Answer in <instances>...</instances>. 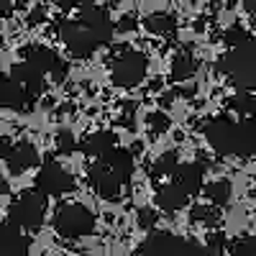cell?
Listing matches in <instances>:
<instances>
[{"mask_svg":"<svg viewBox=\"0 0 256 256\" xmlns=\"http://www.w3.org/2000/svg\"><path fill=\"white\" fill-rule=\"evenodd\" d=\"M102 162L108 164L123 182L131 180V174H134V154L128 152V148H118L116 146L113 152H108V154L102 156Z\"/></svg>","mask_w":256,"mask_h":256,"instance_id":"19","label":"cell"},{"mask_svg":"<svg viewBox=\"0 0 256 256\" xmlns=\"http://www.w3.org/2000/svg\"><path fill=\"white\" fill-rule=\"evenodd\" d=\"M254 41H256V36H254Z\"/></svg>","mask_w":256,"mask_h":256,"instance_id":"40","label":"cell"},{"mask_svg":"<svg viewBox=\"0 0 256 256\" xmlns=\"http://www.w3.org/2000/svg\"><path fill=\"white\" fill-rule=\"evenodd\" d=\"M88 182H90V187L98 192L102 200H118L120 192H123V187H126V182H123L102 159H100L95 166L88 169Z\"/></svg>","mask_w":256,"mask_h":256,"instance_id":"9","label":"cell"},{"mask_svg":"<svg viewBox=\"0 0 256 256\" xmlns=\"http://www.w3.org/2000/svg\"><path fill=\"white\" fill-rule=\"evenodd\" d=\"M256 154V118H244L236 123V141H233V156H254Z\"/></svg>","mask_w":256,"mask_h":256,"instance_id":"16","label":"cell"},{"mask_svg":"<svg viewBox=\"0 0 256 256\" xmlns=\"http://www.w3.org/2000/svg\"><path fill=\"white\" fill-rule=\"evenodd\" d=\"M195 70H198L195 56H192L190 52H180L172 59V70H169V74H172L174 82H184V80H190L192 74H195Z\"/></svg>","mask_w":256,"mask_h":256,"instance_id":"21","label":"cell"},{"mask_svg":"<svg viewBox=\"0 0 256 256\" xmlns=\"http://www.w3.org/2000/svg\"><path fill=\"white\" fill-rule=\"evenodd\" d=\"M230 256H256V238L254 236H238L228 244Z\"/></svg>","mask_w":256,"mask_h":256,"instance_id":"26","label":"cell"},{"mask_svg":"<svg viewBox=\"0 0 256 256\" xmlns=\"http://www.w3.org/2000/svg\"><path fill=\"white\" fill-rule=\"evenodd\" d=\"M146 126H148V131L152 134H164L169 126H172V120H169V116L164 110H152L146 116Z\"/></svg>","mask_w":256,"mask_h":256,"instance_id":"29","label":"cell"},{"mask_svg":"<svg viewBox=\"0 0 256 256\" xmlns=\"http://www.w3.org/2000/svg\"><path fill=\"white\" fill-rule=\"evenodd\" d=\"M251 36H248V31L244 28V26H230L226 34H223V41L230 46V49H236V46H241V44H246Z\"/></svg>","mask_w":256,"mask_h":256,"instance_id":"31","label":"cell"},{"mask_svg":"<svg viewBox=\"0 0 256 256\" xmlns=\"http://www.w3.org/2000/svg\"><path fill=\"white\" fill-rule=\"evenodd\" d=\"M169 256H208L205 246H200L198 241H190V238H180L174 251L169 254Z\"/></svg>","mask_w":256,"mask_h":256,"instance_id":"28","label":"cell"},{"mask_svg":"<svg viewBox=\"0 0 256 256\" xmlns=\"http://www.w3.org/2000/svg\"><path fill=\"white\" fill-rule=\"evenodd\" d=\"M138 26V20H136V16L134 13H126L118 24H116V31H120V34H128V31H134Z\"/></svg>","mask_w":256,"mask_h":256,"instance_id":"33","label":"cell"},{"mask_svg":"<svg viewBox=\"0 0 256 256\" xmlns=\"http://www.w3.org/2000/svg\"><path fill=\"white\" fill-rule=\"evenodd\" d=\"M180 236H174V233L169 230H148V236L141 241L138 246V256H169L174 251Z\"/></svg>","mask_w":256,"mask_h":256,"instance_id":"13","label":"cell"},{"mask_svg":"<svg viewBox=\"0 0 256 256\" xmlns=\"http://www.w3.org/2000/svg\"><path fill=\"white\" fill-rule=\"evenodd\" d=\"M226 248H228L226 233H220V230H210V233H208V244H205L208 256H223Z\"/></svg>","mask_w":256,"mask_h":256,"instance_id":"27","label":"cell"},{"mask_svg":"<svg viewBox=\"0 0 256 256\" xmlns=\"http://www.w3.org/2000/svg\"><path fill=\"white\" fill-rule=\"evenodd\" d=\"M228 108L244 118H256V92H236L228 98Z\"/></svg>","mask_w":256,"mask_h":256,"instance_id":"23","label":"cell"},{"mask_svg":"<svg viewBox=\"0 0 256 256\" xmlns=\"http://www.w3.org/2000/svg\"><path fill=\"white\" fill-rule=\"evenodd\" d=\"M80 148H82L84 156L102 159L108 152H113V148H116V134H113V131H95V134H90V136L82 138Z\"/></svg>","mask_w":256,"mask_h":256,"instance_id":"17","label":"cell"},{"mask_svg":"<svg viewBox=\"0 0 256 256\" xmlns=\"http://www.w3.org/2000/svg\"><path fill=\"white\" fill-rule=\"evenodd\" d=\"M10 10H13V3H10V0H0V18L8 16Z\"/></svg>","mask_w":256,"mask_h":256,"instance_id":"35","label":"cell"},{"mask_svg":"<svg viewBox=\"0 0 256 256\" xmlns=\"http://www.w3.org/2000/svg\"><path fill=\"white\" fill-rule=\"evenodd\" d=\"M144 28L148 34H154V36H166V34H172L177 28V20L166 10H154V13H148L144 18Z\"/></svg>","mask_w":256,"mask_h":256,"instance_id":"20","label":"cell"},{"mask_svg":"<svg viewBox=\"0 0 256 256\" xmlns=\"http://www.w3.org/2000/svg\"><path fill=\"white\" fill-rule=\"evenodd\" d=\"M6 164H8L10 174H24V172H28V169H34L38 164V148L28 141L13 144L8 156H6Z\"/></svg>","mask_w":256,"mask_h":256,"instance_id":"12","label":"cell"},{"mask_svg":"<svg viewBox=\"0 0 256 256\" xmlns=\"http://www.w3.org/2000/svg\"><path fill=\"white\" fill-rule=\"evenodd\" d=\"M20 56H24V62H28L31 67H36L41 74H49L54 82H64L67 74H70V64L64 62L54 49H49L44 44L26 46L24 52H20Z\"/></svg>","mask_w":256,"mask_h":256,"instance_id":"6","label":"cell"},{"mask_svg":"<svg viewBox=\"0 0 256 256\" xmlns=\"http://www.w3.org/2000/svg\"><path fill=\"white\" fill-rule=\"evenodd\" d=\"M6 192H8V182L3 180V174H0V195H6Z\"/></svg>","mask_w":256,"mask_h":256,"instance_id":"37","label":"cell"},{"mask_svg":"<svg viewBox=\"0 0 256 256\" xmlns=\"http://www.w3.org/2000/svg\"><path fill=\"white\" fill-rule=\"evenodd\" d=\"M244 8H246V13H248V16H254V20H256V0H246Z\"/></svg>","mask_w":256,"mask_h":256,"instance_id":"36","label":"cell"},{"mask_svg":"<svg viewBox=\"0 0 256 256\" xmlns=\"http://www.w3.org/2000/svg\"><path fill=\"white\" fill-rule=\"evenodd\" d=\"M10 3H13V8H18V6H26L28 0H10Z\"/></svg>","mask_w":256,"mask_h":256,"instance_id":"38","label":"cell"},{"mask_svg":"<svg viewBox=\"0 0 256 256\" xmlns=\"http://www.w3.org/2000/svg\"><path fill=\"white\" fill-rule=\"evenodd\" d=\"M190 220L205 228H216L220 223V210L216 205H195L190 212Z\"/></svg>","mask_w":256,"mask_h":256,"instance_id":"24","label":"cell"},{"mask_svg":"<svg viewBox=\"0 0 256 256\" xmlns=\"http://www.w3.org/2000/svg\"><path fill=\"white\" fill-rule=\"evenodd\" d=\"M202 190H205V198L210 200V205H216V208L228 205V200H230V195H233V187H230L228 180H212V182L205 184Z\"/></svg>","mask_w":256,"mask_h":256,"instance_id":"22","label":"cell"},{"mask_svg":"<svg viewBox=\"0 0 256 256\" xmlns=\"http://www.w3.org/2000/svg\"><path fill=\"white\" fill-rule=\"evenodd\" d=\"M202 180H205V166L200 162L180 164L172 172V182H177L187 195H198V192L202 190Z\"/></svg>","mask_w":256,"mask_h":256,"instance_id":"15","label":"cell"},{"mask_svg":"<svg viewBox=\"0 0 256 256\" xmlns=\"http://www.w3.org/2000/svg\"><path fill=\"white\" fill-rule=\"evenodd\" d=\"M10 77L16 80V82H20L26 88V92L36 100V98H41L44 95V90H46V80H44V74H41L36 67H31L28 62H18L16 67L10 70Z\"/></svg>","mask_w":256,"mask_h":256,"instance_id":"14","label":"cell"},{"mask_svg":"<svg viewBox=\"0 0 256 256\" xmlns=\"http://www.w3.org/2000/svg\"><path fill=\"white\" fill-rule=\"evenodd\" d=\"M59 36L72 56H90L95 49L110 44L113 38V20L100 6L82 0L72 18H64L59 24Z\"/></svg>","mask_w":256,"mask_h":256,"instance_id":"1","label":"cell"},{"mask_svg":"<svg viewBox=\"0 0 256 256\" xmlns=\"http://www.w3.org/2000/svg\"><path fill=\"white\" fill-rule=\"evenodd\" d=\"M54 144H56L59 154H74V148H77V138H74L72 131H67V128H62V131L56 134Z\"/></svg>","mask_w":256,"mask_h":256,"instance_id":"30","label":"cell"},{"mask_svg":"<svg viewBox=\"0 0 256 256\" xmlns=\"http://www.w3.org/2000/svg\"><path fill=\"white\" fill-rule=\"evenodd\" d=\"M28 251L31 238L24 230L10 220L0 223V256H28Z\"/></svg>","mask_w":256,"mask_h":256,"instance_id":"11","label":"cell"},{"mask_svg":"<svg viewBox=\"0 0 256 256\" xmlns=\"http://www.w3.org/2000/svg\"><path fill=\"white\" fill-rule=\"evenodd\" d=\"M10 146H13V144H10V138H8V136H0V159H6V156H8Z\"/></svg>","mask_w":256,"mask_h":256,"instance_id":"34","label":"cell"},{"mask_svg":"<svg viewBox=\"0 0 256 256\" xmlns=\"http://www.w3.org/2000/svg\"><path fill=\"white\" fill-rule=\"evenodd\" d=\"M54 228L62 238H84L95 230V216L82 202H67L56 210Z\"/></svg>","mask_w":256,"mask_h":256,"instance_id":"4","label":"cell"},{"mask_svg":"<svg viewBox=\"0 0 256 256\" xmlns=\"http://www.w3.org/2000/svg\"><path fill=\"white\" fill-rule=\"evenodd\" d=\"M146 72H148V59L146 54L141 52H131V49H123V54L116 59L113 64V72H110V80L113 84L123 90H131L136 84H141L146 80Z\"/></svg>","mask_w":256,"mask_h":256,"instance_id":"5","label":"cell"},{"mask_svg":"<svg viewBox=\"0 0 256 256\" xmlns=\"http://www.w3.org/2000/svg\"><path fill=\"white\" fill-rule=\"evenodd\" d=\"M110 3H123V0H110Z\"/></svg>","mask_w":256,"mask_h":256,"instance_id":"39","label":"cell"},{"mask_svg":"<svg viewBox=\"0 0 256 256\" xmlns=\"http://www.w3.org/2000/svg\"><path fill=\"white\" fill-rule=\"evenodd\" d=\"M180 166V154L177 152H164L154 164H152V177H172V172Z\"/></svg>","mask_w":256,"mask_h":256,"instance_id":"25","label":"cell"},{"mask_svg":"<svg viewBox=\"0 0 256 256\" xmlns=\"http://www.w3.org/2000/svg\"><path fill=\"white\" fill-rule=\"evenodd\" d=\"M36 190L46 198H62L74 190V177L59 162H44L36 174Z\"/></svg>","mask_w":256,"mask_h":256,"instance_id":"7","label":"cell"},{"mask_svg":"<svg viewBox=\"0 0 256 256\" xmlns=\"http://www.w3.org/2000/svg\"><path fill=\"white\" fill-rule=\"evenodd\" d=\"M34 98L26 92V88L20 82H16L10 74L0 77V108H8L16 113H26L34 108Z\"/></svg>","mask_w":256,"mask_h":256,"instance_id":"10","label":"cell"},{"mask_svg":"<svg viewBox=\"0 0 256 256\" xmlns=\"http://www.w3.org/2000/svg\"><path fill=\"white\" fill-rule=\"evenodd\" d=\"M205 141L216 154L220 156H233V141H236V123L226 116H216L210 118L202 128Z\"/></svg>","mask_w":256,"mask_h":256,"instance_id":"8","label":"cell"},{"mask_svg":"<svg viewBox=\"0 0 256 256\" xmlns=\"http://www.w3.org/2000/svg\"><path fill=\"white\" fill-rule=\"evenodd\" d=\"M46 218V195L38 190H24L8 208V220L20 230H38Z\"/></svg>","mask_w":256,"mask_h":256,"instance_id":"3","label":"cell"},{"mask_svg":"<svg viewBox=\"0 0 256 256\" xmlns=\"http://www.w3.org/2000/svg\"><path fill=\"white\" fill-rule=\"evenodd\" d=\"M136 220H138V226H141V228L154 230V226H156V212H154L152 208H141V210L136 212Z\"/></svg>","mask_w":256,"mask_h":256,"instance_id":"32","label":"cell"},{"mask_svg":"<svg viewBox=\"0 0 256 256\" xmlns=\"http://www.w3.org/2000/svg\"><path fill=\"white\" fill-rule=\"evenodd\" d=\"M216 70L226 74L233 88H238V92H256V41L248 38L246 44L228 49L218 59Z\"/></svg>","mask_w":256,"mask_h":256,"instance_id":"2","label":"cell"},{"mask_svg":"<svg viewBox=\"0 0 256 256\" xmlns=\"http://www.w3.org/2000/svg\"><path fill=\"white\" fill-rule=\"evenodd\" d=\"M190 202V195L177 184V182H166L156 190V205L164 210V212H177L182 210L184 205Z\"/></svg>","mask_w":256,"mask_h":256,"instance_id":"18","label":"cell"}]
</instances>
